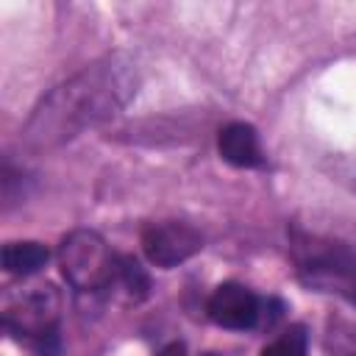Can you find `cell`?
<instances>
[{"label": "cell", "mask_w": 356, "mask_h": 356, "mask_svg": "<svg viewBox=\"0 0 356 356\" xmlns=\"http://www.w3.org/2000/svg\"><path fill=\"white\" fill-rule=\"evenodd\" d=\"M136 92V72L120 56H108L67 83L56 86L31 114L22 142L33 150L56 147L83 128H92L114 117Z\"/></svg>", "instance_id": "cell-1"}, {"label": "cell", "mask_w": 356, "mask_h": 356, "mask_svg": "<svg viewBox=\"0 0 356 356\" xmlns=\"http://www.w3.org/2000/svg\"><path fill=\"white\" fill-rule=\"evenodd\" d=\"M58 264L64 278L78 289H100L117 275V259L97 231L78 228L58 245Z\"/></svg>", "instance_id": "cell-2"}, {"label": "cell", "mask_w": 356, "mask_h": 356, "mask_svg": "<svg viewBox=\"0 0 356 356\" xmlns=\"http://www.w3.org/2000/svg\"><path fill=\"white\" fill-rule=\"evenodd\" d=\"M61 312V298L53 284H39L31 292L17 295L6 312L3 320L11 331L25 334V337H50Z\"/></svg>", "instance_id": "cell-3"}, {"label": "cell", "mask_w": 356, "mask_h": 356, "mask_svg": "<svg viewBox=\"0 0 356 356\" xmlns=\"http://www.w3.org/2000/svg\"><path fill=\"white\" fill-rule=\"evenodd\" d=\"M203 236L186 222H153L142 231V250L156 267H175L200 253Z\"/></svg>", "instance_id": "cell-4"}, {"label": "cell", "mask_w": 356, "mask_h": 356, "mask_svg": "<svg viewBox=\"0 0 356 356\" xmlns=\"http://www.w3.org/2000/svg\"><path fill=\"white\" fill-rule=\"evenodd\" d=\"M206 312L220 328L245 331V328H253L256 320H259V300L242 284L225 281L211 292V298L206 303Z\"/></svg>", "instance_id": "cell-5"}, {"label": "cell", "mask_w": 356, "mask_h": 356, "mask_svg": "<svg viewBox=\"0 0 356 356\" xmlns=\"http://www.w3.org/2000/svg\"><path fill=\"white\" fill-rule=\"evenodd\" d=\"M217 147H220V156L234 167H259L264 161L259 136L248 122L225 125L217 136Z\"/></svg>", "instance_id": "cell-6"}, {"label": "cell", "mask_w": 356, "mask_h": 356, "mask_svg": "<svg viewBox=\"0 0 356 356\" xmlns=\"http://www.w3.org/2000/svg\"><path fill=\"white\" fill-rule=\"evenodd\" d=\"M50 253L42 242H8L3 248V267L11 275H33L47 264Z\"/></svg>", "instance_id": "cell-7"}, {"label": "cell", "mask_w": 356, "mask_h": 356, "mask_svg": "<svg viewBox=\"0 0 356 356\" xmlns=\"http://www.w3.org/2000/svg\"><path fill=\"white\" fill-rule=\"evenodd\" d=\"M117 278H120V284L128 289L131 298H145V295H147L150 281H147V273L142 270V264H139L136 259L120 256V259H117Z\"/></svg>", "instance_id": "cell-8"}, {"label": "cell", "mask_w": 356, "mask_h": 356, "mask_svg": "<svg viewBox=\"0 0 356 356\" xmlns=\"http://www.w3.org/2000/svg\"><path fill=\"white\" fill-rule=\"evenodd\" d=\"M306 348H309V339H306L303 325H292L278 339H273L261 350V356H306Z\"/></svg>", "instance_id": "cell-9"}, {"label": "cell", "mask_w": 356, "mask_h": 356, "mask_svg": "<svg viewBox=\"0 0 356 356\" xmlns=\"http://www.w3.org/2000/svg\"><path fill=\"white\" fill-rule=\"evenodd\" d=\"M159 356H186V348H184V342H170L159 350Z\"/></svg>", "instance_id": "cell-10"}, {"label": "cell", "mask_w": 356, "mask_h": 356, "mask_svg": "<svg viewBox=\"0 0 356 356\" xmlns=\"http://www.w3.org/2000/svg\"><path fill=\"white\" fill-rule=\"evenodd\" d=\"M206 356H217V353H206Z\"/></svg>", "instance_id": "cell-11"}]
</instances>
